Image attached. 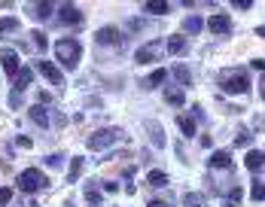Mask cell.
<instances>
[{
	"label": "cell",
	"instance_id": "obj_1",
	"mask_svg": "<svg viewBox=\"0 0 265 207\" xmlns=\"http://www.w3.org/2000/svg\"><path fill=\"white\" fill-rule=\"evenodd\" d=\"M122 140L128 143V131H122V128H98V131H92L86 137V146L92 152H101V149H107L113 143H122Z\"/></svg>",
	"mask_w": 265,
	"mask_h": 207
},
{
	"label": "cell",
	"instance_id": "obj_2",
	"mask_svg": "<svg viewBox=\"0 0 265 207\" xmlns=\"http://www.w3.org/2000/svg\"><path fill=\"white\" fill-rule=\"evenodd\" d=\"M55 58H58V64H64V67H70V70H77V64H80V58H83L80 40H73V37L58 40V43H55Z\"/></svg>",
	"mask_w": 265,
	"mask_h": 207
},
{
	"label": "cell",
	"instance_id": "obj_3",
	"mask_svg": "<svg viewBox=\"0 0 265 207\" xmlns=\"http://www.w3.org/2000/svg\"><path fill=\"white\" fill-rule=\"evenodd\" d=\"M16 186H19L22 192H40V189H46V186H49V177H46L40 168H28V171H22V174H19Z\"/></svg>",
	"mask_w": 265,
	"mask_h": 207
},
{
	"label": "cell",
	"instance_id": "obj_4",
	"mask_svg": "<svg viewBox=\"0 0 265 207\" xmlns=\"http://www.w3.org/2000/svg\"><path fill=\"white\" fill-rule=\"evenodd\" d=\"M222 92L225 95H247L250 92V76L241 70V73H235L229 79H222Z\"/></svg>",
	"mask_w": 265,
	"mask_h": 207
},
{
	"label": "cell",
	"instance_id": "obj_5",
	"mask_svg": "<svg viewBox=\"0 0 265 207\" xmlns=\"http://www.w3.org/2000/svg\"><path fill=\"white\" fill-rule=\"evenodd\" d=\"M0 64H4V73L10 79H16L19 70H22V61H19V52L16 49H0Z\"/></svg>",
	"mask_w": 265,
	"mask_h": 207
},
{
	"label": "cell",
	"instance_id": "obj_6",
	"mask_svg": "<svg viewBox=\"0 0 265 207\" xmlns=\"http://www.w3.org/2000/svg\"><path fill=\"white\" fill-rule=\"evenodd\" d=\"M95 40H98V46H116L119 40H122V31L116 25H107V28H98Z\"/></svg>",
	"mask_w": 265,
	"mask_h": 207
},
{
	"label": "cell",
	"instance_id": "obj_7",
	"mask_svg": "<svg viewBox=\"0 0 265 207\" xmlns=\"http://www.w3.org/2000/svg\"><path fill=\"white\" fill-rule=\"evenodd\" d=\"M159 52H162V43H146V46H140L137 52H134V61L137 64H149V61H159Z\"/></svg>",
	"mask_w": 265,
	"mask_h": 207
},
{
	"label": "cell",
	"instance_id": "obj_8",
	"mask_svg": "<svg viewBox=\"0 0 265 207\" xmlns=\"http://www.w3.org/2000/svg\"><path fill=\"white\" fill-rule=\"evenodd\" d=\"M58 19L64 22V25H83V10L80 7H73V4H61L58 7Z\"/></svg>",
	"mask_w": 265,
	"mask_h": 207
},
{
	"label": "cell",
	"instance_id": "obj_9",
	"mask_svg": "<svg viewBox=\"0 0 265 207\" xmlns=\"http://www.w3.org/2000/svg\"><path fill=\"white\" fill-rule=\"evenodd\" d=\"M28 116H31V122H34V125H40V128H49V125H52V116H49V110H46L43 104H34V107H28Z\"/></svg>",
	"mask_w": 265,
	"mask_h": 207
},
{
	"label": "cell",
	"instance_id": "obj_10",
	"mask_svg": "<svg viewBox=\"0 0 265 207\" xmlns=\"http://www.w3.org/2000/svg\"><path fill=\"white\" fill-rule=\"evenodd\" d=\"M207 28H210V34H216V37H222V34H229L232 31V19L225 16V13H219V16H210V22H207Z\"/></svg>",
	"mask_w": 265,
	"mask_h": 207
},
{
	"label": "cell",
	"instance_id": "obj_11",
	"mask_svg": "<svg viewBox=\"0 0 265 207\" xmlns=\"http://www.w3.org/2000/svg\"><path fill=\"white\" fill-rule=\"evenodd\" d=\"M37 70H40V73L52 82V86H64V73H61L52 61H40V64H37Z\"/></svg>",
	"mask_w": 265,
	"mask_h": 207
},
{
	"label": "cell",
	"instance_id": "obj_12",
	"mask_svg": "<svg viewBox=\"0 0 265 207\" xmlns=\"http://www.w3.org/2000/svg\"><path fill=\"white\" fill-rule=\"evenodd\" d=\"M207 164H210L213 171H229V168H232V155H229V149H216V152L210 155Z\"/></svg>",
	"mask_w": 265,
	"mask_h": 207
},
{
	"label": "cell",
	"instance_id": "obj_13",
	"mask_svg": "<svg viewBox=\"0 0 265 207\" xmlns=\"http://www.w3.org/2000/svg\"><path fill=\"white\" fill-rule=\"evenodd\" d=\"M146 131H149V137H153V146H156V149H165L168 140H165V131H162V125H159L156 119H149V122H146Z\"/></svg>",
	"mask_w": 265,
	"mask_h": 207
},
{
	"label": "cell",
	"instance_id": "obj_14",
	"mask_svg": "<svg viewBox=\"0 0 265 207\" xmlns=\"http://www.w3.org/2000/svg\"><path fill=\"white\" fill-rule=\"evenodd\" d=\"M165 49H168L171 55H183V52H186V37H183V34H171V37L165 40Z\"/></svg>",
	"mask_w": 265,
	"mask_h": 207
},
{
	"label": "cell",
	"instance_id": "obj_15",
	"mask_svg": "<svg viewBox=\"0 0 265 207\" xmlns=\"http://www.w3.org/2000/svg\"><path fill=\"white\" fill-rule=\"evenodd\" d=\"M204 31V19L201 16H186L183 19V34H201Z\"/></svg>",
	"mask_w": 265,
	"mask_h": 207
},
{
	"label": "cell",
	"instance_id": "obj_16",
	"mask_svg": "<svg viewBox=\"0 0 265 207\" xmlns=\"http://www.w3.org/2000/svg\"><path fill=\"white\" fill-rule=\"evenodd\" d=\"M31 79H34V70H31V67H22L19 76L13 79V82H16V92H25V89L31 86Z\"/></svg>",
	"mask_w": 265,
	"mask_h": 207
},
{
	"label": "cell",
	"instance_id": "obj_17",
	"mask_svg": "<svg viewBox=\"0 0 265 207\" xmlns=\"http://www.w3.org/2000/svg\"><path fill=\"white\" fill-rule=\"evenodd\" d=\"M165 101H168L171 107H183L186 95H183V89H174V86H168V89H165Z\"/></svg>",
	"mask_w": 265,
	"mask_h": 207
},
{
	"label": "cell",
	"instance_id": "obj_18",
	"mask_svg": "<svg viewBox=\"0 0 265 207\" xmlns=\"http://www.w3.org/2000/svg\"><path fill=\"white\" fill-rule=\"evenodd\" d=\"M165 79H168V70H165V67H159V70H153V73H149V79L143 82V86H146V89H159Z\"/></svg>",
	"mask_w": 265,
	"mask_h": 207
},
{
	"label": "cell",
	"instance_id": "obj_19",
	"mask_svg": "<svg viewBox=\"0 0 265 207\" xmlns=\"http://www.w3.org/2000/svg\"><path fill=\"white\" fill-rule=\"evenodd\" d=\"M262 161H265V155H262L259 149H250V152H247V158H244L247 171H259V168H262Z\"/></svg>",
	"mask_w": 265,
	"mask_h": 207
},
{
	"label": "cell",
	"instance_id": "obj_20",
	"mask_svg": "<svg viewBox=\"0 0 265 207\" xmlns=\"http://www.w3.org/2000/svg\"><path fill=\"white\" fill-rule=\"evenodd\" d=\"M174 79H177V82H183L186 89L192 86V73H189V67H186V64H174Z\"/></svg>",
	"mask_w": 265,
	"mask_h": 207
},
{
	"label": "cell",
	"instance_id": "obj_21",
	"mask_svg": "<svg viewBox=\"0 0 265 207\" xmlns=\"http://www.w3.org/2000/svg\"><path fill=\"white\" fill-rule=\"evenodd\" d=\"M83 161H86V158H80V155L70 161V171H67V183H77V180L83 177Z\"/></svg>",
	"mask_w": 265,
	"mask_h": 207
},
{
	"label": "cell",
	"instance_id": "obj_22",
	"mask_svg": "<svg viewBox=\"0 0 265 207\" xmlns=\"http://www.w3.org/2000/svg\"><path fill=\"white\" fill-rule=\"evenodd\" d=\"M28 13H34L37 19H52V13H55V10H52V4H31V7H28Z\"/></svg>",
	"mask_w": 265,
	"mask_h": 207
},
{
	"label": "cell",
	"instance_id": "obj_23",
	"mask_svg": "<svg viewBox=\"0 0 265 207\" xmlns=\"http://www.w3.org/2000/svg\"><path fill=\"white\" fill-rule=\"evenodd\" d=\"M177 122H180V128H183V134H186V137H195V134H198L195 119H192V116H180Z\"/></svg>",
	"mask_w": 265,
	"mask_h": 207
},
{
	"label": "cell",
	"instance_id": "obj_24",
	"mask_svg": "<svg viewBox=\"0 0 265 207\" xmlns=\"http://www.w3.org/2000/svg\"><path fill=\"white\" fill-rule=\"evenodd\" d=\"M146 183L156 186V189H162V186H168V174H165V171H149V174H146Z\"/></svg>",
	"mask_w": 265,
	"mask_h": 207
},
{
	"label": "cell",
	"instance_id": "obj_25",
	"mask_svg": "<svg viewBox=\"0 0 265 207\" xmlns=\"http://www.w3.org/2000/svg\"><path fill=\"white\" fill-rule=\"evenodd\" d=\"M13 31H19V19H16V16L0 19V37H4V34H13Z\"/></svg>",
	"mask_w": 265,
	"mask_h": 207
},
{
	"label": "cell",
	"instance_id": "obj_26",
	"mask_svg": "<svg viewBox=\"0 0 265 207\" xmlns=\"http://www.w3.org/2000/svg\"><path fill=\"white\" fill-rule=\"evenodd\" d=\"M31 40H34V46L40 49V52H46V49H49V37H46L43 31H31Z\"/></svg>",
	"mask_w": 265,
	"mask_h": 207
},
{
	"label": "cell",
	"instance_id": "obj_27",
	"mask_svg": "<svg viewBox=\"0 0 265 207\" xmlns=\"http://www.w3.org/2000/svg\"><path fill=\"white\" fill-rule=\"evenodd\" d=\"M143 10H146L149 16H168V13H171V7H168V4H146Z\"/></svg>",
	"mask_w": 265,
	"mask_h": 207
},
{
	"label": "cell",
	"instance_id": "obj_28",
	"mask_svg": "<svg viewBox=\"0 0 265 207\" xmlns=\"http://www.w3.org/2000/svg\"><path fill=\"white\" fill-rule=\"evenodd\" d=\"M250 186H253V189H250V198H253V201H262V198H265V183H262V180H253Z\"/></svg>",
	"mask_w": 265,
	"mask_h": 207
},
{
	"label": "cell",
	"instance_id": "obj_29",
	"mask_svg": "<svg viewBox=\"0 0 265 207\" xmlns=\"http://www.w3.org/2000/svg\"><path fill=\"white\" fill-rule=\"evenodd\" d=\"M86 201H89V207H101V195H98V189H95V183L86 189Z\"/></svg>",
	"mask_w": 265,
	"mask_h": 207
},
{
	"label": "cell",
	"instance_id": "obj_30",
	"mask_svg": "<svg viewBox=\"0 0 265 207\" xmlns=\"http://www.w3.org/2000/svg\"><path fill=\"white\" fill-rule=\"evenodd\" d=\"M250 140H253V134H250L247 128H241L238 137H235V146H250Z\"/></svg>",
	"mask_w": 265,
	"mask_h": 207
},
{
	"label": "cell",
	"instance_id": "obj_31",
	"mask_svg": "<svg viewBox=\"0 0 265 207\" xmlns=\"http://www.w3.org/2000/svg\"><path fill=\"white\" fill-rule=\"evenodd\" d=\"M201 201H204V198H201L198 192H189V195L183 198V204H186V207H201Z\"/></svg>",
	"mask_w": 265,
	"mask_h": 207
},
{
	"label": "cell",
	"instance_id": "obj_32",
	"mask_svg": "<svg viewBox=\"0 0 265 207\" xmlns=\"http://www.w3.org/2000/svg\"><path fill=\"white\" fill-rule=\"evenodd\" d=\"M46 164L55 171V168H61V164H64V155L61 152H52V155H46Z\"/></svg>",
	"mask_w": 265,
	"mask_h": 207
},
{
	"label": "cell",
	"instance_id": "obj_33",
	"mask_svg": "<svg viewBox=\"0 0 265 207\" xmlns=\"http://www.w3.org/2000/svg\"><path fill=\"white\" fill-rule=\"evenodd\" d=\"M16 146H19V149H31V146H34V140H31L28 134H19V137H16Z\"/></svg>",
	"mask_w": 265,
	"mask_h": 207
},
{
	"label": "cell",
	"instance_id": "obj_34",
	"mask_svg": "<svg viewBox=\"0 0 265 207\" xmlns=\"http://www.w3.org/2000/svg\"><path fill=\"white\" fill-rule=\"evenodd\" d=\"M10 201H13V189L0 186V207H4V204H10Z\"/></svg>",
	"mask_w": 265,
	"mask_h": 207
},
{
	"label": "cell",
	"instance_id": "obj_35",
	"mask_svg": "<svg viewBox=\"0 0 265 207\" xmlns=\"http://www.w3.org/2000/svg\"><path fill=\"white\" fill-rule=\"evenodd\" d=\"M146 28V19H134V22H128V31H143Z\"/></svg>",
	"mask_w": 265,
	"mask_h": 207
},
{
	"label": "cell",
	"instance_id": "obj_36",
	"mask_svg": "<svg viewBox=\"0 0 265 207\" xmlns=\"http://www.w3.org/2000/svg\"><path fill=\"white\" fill-rule=\"evenodd\" d=\"M101 186H104V192H110V195L119 192V183H113V180H107V183H101Z\"/></svg>",
	"mask_w": 265,
	"mask_h": 207
},
{
	"label": "cell",
	"instance_id": "obj_37",
	"mask_svg": "<svg viewBox=\"0 0 265 207\" xmlns=\"http://www.w3.org/2000/svg\"><path fill=\"white\" fill-rule=\"evenodd\" d=\"M232 7H235V10H250V7H253V0H235Z\"/></svg>",
	"mask_w": 265,
	"mask_h": 207
},
{
	"label": "cell",
	"instance_id": "obj_38",
	"mask_svg": "<svg viewBox=\"0 0 265 207\" xmlns=\"http://www.w3.org/2000/svg\"><path fill=\"white\" fill-rule=\"evenodd\" d=\"M229 198H232V201H241V198H244V189H241V186H235V189L229 192Z\"/></svg>",
	"mask_w": 265,
	"mask_h": 207
},
{
	"label": "cell",
	"instance_id": "obj_39",
	"mask_svg": "<svg viewBox=\"0 0 265 207\" xmlns=\"http://www.w3.org/2000/svg\"><path fill=\"white\" fill-rule=\"evenodd\" d=\"M198 143H201V146H213V137H210V134H201Z\"/></svg>",
	"mask_w": 265,
	"mask_h": 207
},
{
	"label": "cell",
	"instance_id": "obj_40",
	"mask_svg": "<svg viewBox=\"0 0 265 207\" xmlns=\"http://www.w3.org/2000/svg\"><path fill=\"white\" fill-rule=\"evenodd\" d=\"M146 207H171V204H168V201H159V198H153V201H149Z\"/></svg>",
	"mask_w": 265,
	"mask_h": 207
},
{
	"label": "cell",
	"instance_id": "obj_41",
	"mask_svg": "<svg viewBox=\"0 0 265 207\" xmlns=\"http://www.w3.org/2000/svg\"><path fill=\"white\" fill-rule=\"evenodd\" d=\"M40 104H43V107L52 104V95H49V92H40Z\"/></svg>",
	"mask_w": 265,
	"mask_h": 207
},
{
	"label": "cell",
	"instance_id": "obj_42",
	"mask_svg": "<svg viewBox=\"0 0 265 207\" xmlns=\"http://www.w3.org/2000/svg\"><path fill=\"white\" fill-rule=\"evenodd\" d=\"M222 207H232V204H222Z\"/></svg>",
	"mask_w": 265,
	"mask_h": 207
}]
</instances>
